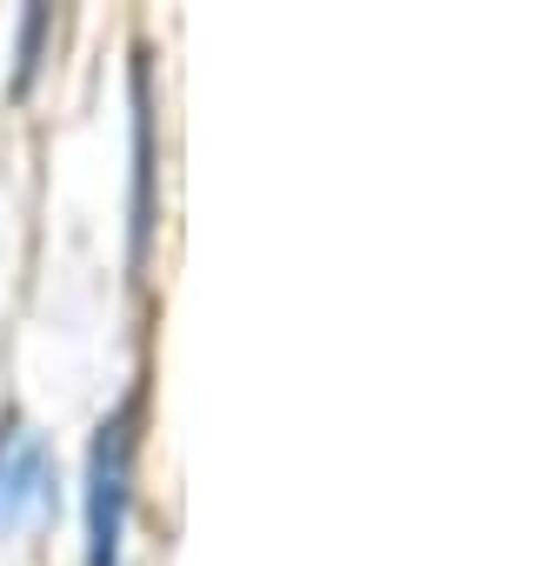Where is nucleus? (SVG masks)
Instances as JSON below:
<instances>
[{"instance_id":"f257e3e1","label":"nucleus","mask_w":546,"mask_h":566,"mask_svg":"<svg viewBox=\"0 0 546 566\" xmlns=\"http://www.w3.org/2000/svg\"><path fill=\"white\" fill-rule=\"evenodd\" d=\"M134 413L140 394H127L87 453V566H120V533H127V500H134Z\"/></svg>"},{"instance_id":"f03ea898","label":"nucleus","mask_w":546,"mask_h":566,"mask_svg":"<svg viewBox=\"0 0 546 566\" xmlns=\"http://www.w3.org/2000/svg\"><path fill=\"white\" fill-rule=\"evenodd\" d=\"M48 486H54V460H48V440L34 427H8L0 433V526H28L41 506H48Z\"/></svg>"},{"instance_id":"7ed1b4c3","label":"nucleus","mask_w":546,"mask_h":566,"mask_svg":"<svg viewBox=\"0 0 546 566\" xmlns=\"http://www.w3.org/2000/svg\"><path fill=\"white\" fill-rule=\"evenodd\" d=\"M134 247H147L154 220V120H147V67H134Z\"/></svg>"}]
</instances>
